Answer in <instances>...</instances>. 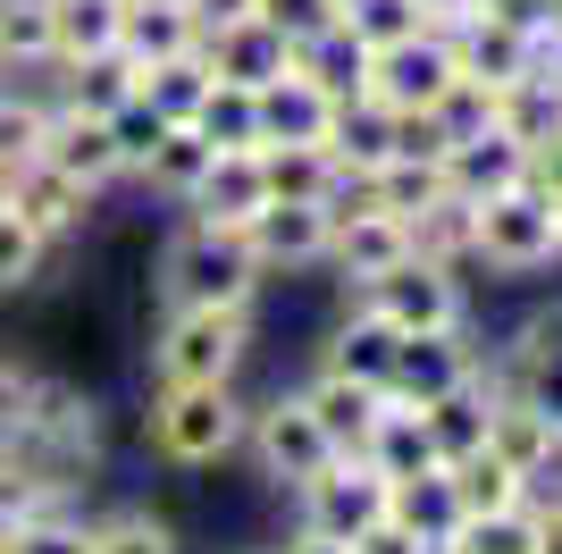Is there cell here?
Segmentation results:
<instances>
[{"label": "cell", "instance_id": "38", "mask_svg": "<svg viewBox=\"0 0 562 554\" xmlns=\"http://www.w3.org/2000/svg\"><path fill=\"white\" fill-rule=\"evenodd\" d=\"M135 92H143V101H151V110L168 118V126H186V118L202 110V92H211V59H202V51H177V59H151Z\"/></svg>", "mask_w": 562, "mask_h": 554}, {"label": "cell", "instance_id": "45", "mask_svg": "<svg viewBox=\"0 0 562 554\" xmlns=\"http://www.w3.org/2000/svg\"><path fill=\"white\" fill-rule=\"evenodd\" d=\"M43 261H50V244L25 228L18 210H0V295H25V286L43 277Z\"/></svg>", "mask_w": 562, "mask_h": 554}, {"label": "cell", "instance_id": "43", "mask_svg": "<svg viewBox=\"0 0 562 554\" xmlns=\"http://www.w3.org/2000/svg\"><path fill=\"white\" fill-rule=\"evenodd\" d=\"M554 353H562V302H538V311H529V320H520L513 336H504L495 369L513 378V369H538V362H554Z\"/></svg>", "mask_w": 562, "mask_h": 554}, {"label": "cell", "instance_id": "24", "mask_svg": "<svg viewBox=\"0 0 562 554\" xmlns=\"http://www.w3.org/2000/svg\"><path fill=\"white\" fill-rule=\"evenodd\" d=\"M386 521H403L420 546H446V538L462 530L453 470H446V462H428V470H412V479H386Z\"/></svg>", "mask_w": 562, "mask_h": 554}, {"label": "cell", "instance_id": "12", "mask_svg": "<svg viewBox=\"0 0 562 554\" xmlns=\"http://www.w3.org/2000/svg\"><path fill=\"white\" fill-rule=\"evenodd\" d=\"M487 362V353L470 345V328H428V336H395V362H386V395L395 403H428V395H446L453 378Z\"/></svg>", "mask_w": 562, "mask_h": 554}, {"label": "cell", "instance_id": "56", "mask_svg": "<svg viewBox=\"0 0 562 554\" xmlns=\"http://www.w3.org/2000/svg\"><path fill=\"white\" fill-rule=\"evenodd\" d=\"M546 34H562V0H546Z\"/></svg>", "mask_w": 562, "mask_h": 554}, {"label": "cell", "instance_id": "13", "mask_svg": "<svg viewBox=\"0 0 562 554\" xmlns=\"http://www.w3.org/2000/svg\"><path fill=\"white\" fill-rule=\"evenodd\" d=\"M395 261H412V228L395 210H370V202H336V244H328V269L345 286H370L386 277Z\"/></svg>", "mask_w": 562, "mask_h": 554}, {"label": "cell", "instance_id": "51", "mask_svg": "<svg viewBox=\"0 0 562 554\" xmlns=\"http://www.w3.org/2000/svg\"><path fill=\"white\" fill-rule=\"evenodd\" d=\"M479 9H487V0H420V18H428V25H446V34H453V25H470Z\"/></svg>", "mask_w": 562, "mask_h": 554}, {"label": "cell", "instance_id": "4", "mask_svg": "<svg viewBox=\"0 0 562 554\" xmlns=\"http://www.w3.org/2000/svg\"><path fill=\"white\" fill-rule=\"evenodd\" d=\"M18 454L50 479L85 487V470L101 462V395L85 378H50L34 369V395H25V420H18Z\"/></svg>", "mask_w": 562, "mask_h": 554}, {"label": "cell", "instance_id": "37", "mask_svg": "<svg viewBox=\"0 0 562 554\" xmlns=\"http://www.w3.org/2000/svg\"><path fill=\"white\" fill-rule=\"evenodd\" d=\"M437 554H538V496L504 505V512H470Z\"/></svg>", "mask_w": 562, "mask_h": 554}, {"label": "cell", "instance_id": "52", "mask_svg": "<svg viewBox=\"0 0 562 554\" xmlns=\"http://www.w3.org/2000/svg\"><path fill=\"white\" fill-rule=\"evenodd\" d=\"M193 18H202V34H211V25H227V18H252V0H193Z\"/></svg>", "mask_w": 562, "mask_h": 554}, {"label": "cell", "instance_id": "23", "mask_svg": "<svg viewBox=\"0 0 562 554\" xmlns=\"http://www.w3.org/2000/svg\"><path fill=\"white\" fill-rule=\"evenodd\" d=\"M117 51L151 68V59H177V51H202V18L193 0H126L117 9Z\"/></svg>", "mask_w": 562, "mask_h": 554}, {"label": "cell", "instance_id": "36", "mask_svg": "<svg viewBox=\"0 0 562 554\" xmlns=\"http://www.w3.org/2000/svg\"><path fill=\"white\" fill-rule=\"evenodd\" d=\"M50 126V85L43 76H0V160H34Z\"/></svg>", "mask_w": 562, "mask_h": 554}, {"label": "cell", "instance_id": "41", "mask_svg": "<svg viewBox=\"0 0 562 554\" xmlns=\"http://www.w3.org/2000/svg\"><path fill=\"white\" fill-rule=\"evenodd\" d=\"M117 9H126V0H50L59 68H68V59H93V51H117Z\"/></svg>", "mask_w": 562, "mask_h": 554}, {"label": "cell", "instance_id": "50", "mask_svg": "<svg viewBox=\"0 0 562 554\" xmlns=\"http://www.w3.org/2000/svg\"><path fill=\"white\" fill-rule=\"evenodd\" d=\"M352 554H437V546H420V538L403 530V521H386V512H378L370 530L352 538Z\"/></svg>", "mask_w": 562, "mask_h": 554}, {"label": "cell", "instance_id": "20", "mask_svg": "<svg viewBox=\"0 0 562 554\" xmlns=\"http://www.w3.org/2000/svg\"><path fill=\"white\" fill-rule=\"evenodd\" d=\"M211 160H218V143L186 118V126H160V143H151V152H143V168H135V185L151 193V202L186 210L193 193H202V177H211Z\"/></svg>", "mask_w": 562, "mask_h": 554}, {"label": "cell", "instance_id": "34", "mask_svg": "<svg viewBox=\"0 0 562 554\" xmlns=\"http://www.w3.org/2000/svg\"><path fill=\"white\" fill-rule=\"evenodd\" d=\"M85 487H68V479H50V470H34V462L18 454V445H0V538L18 530V521H34V512H59V505H76Z\"/></svg>", "mask_w": 562, "mask_h": 554}, {"label": "cell", "instance_id": "32", "mask_svg": "<svg viewBox=\"0 0 562 554\" xmlns=\"http://www.w3.org/2000/svg\"><path fill=\"white\" fill-rule=\"evenodd\" d=\"M328 152H336V168H345V177H361V168H378V160H395V110H378L370 92H352L345 110H336Z\"/></svg>", "mask_w": 562, "mask_h": 554}, {"label": "cell", "instance_id": "14", "mask_svg": "<svg viewBox=\"0 0 562 554\" xmlns=\"http://www.w3.org/2000/svg\"><path fill=\"white\" fill-rule=\"evenodd\" d=\"M446 193H462V202H487V193H504V185H529V143L504 135V126H470V135L446 143Z\"/></svg>", "mask_w": 562, "mask_h": 554}, {"label": "cell", "instance_id": "29", "mask_svg": "<svg viewBox=\"0 0 562 554\" xmlns=\"http://www.w3.org/2000/svg\"><path fill=\"white\" fill-rule=\"evenodd\" d=\"M361 462H370L378 479H412V470H428V462H437V445H428L420 403H395V395H386V412H378L370 437H361Z\"/></svg>", "mask_w": 562, "mask_h": 554}, {"label": "cell", "instance_id": "5", "mask_svg": "<svg viewBox=\"0 0 562 554\" xmlns=\"http://www.w3.org/2000/svg\"><path fill=\"white\" fill-rule=\"evenodd\" d=\"M495 277H538L562 261V202L538 193V185H504L479 202V253Z\"/></svg>", "mask_w": 562, "mask_h": 554}, {"label": "cell", "instance_id": "16", "mask_svg": "<svg viewBox=\"0 0 562 554\" xmlns=\"http://www.w3.org/2000/svg\"><path fill=\"white\" fill-rule=\"evenodd\" d=\"M34 160L68 168V177H76V185H93V193H110V185L126 177V160H117V135H110V118L68 110V101H50V126H43V152H34Z\"/></svg>", "mask_w": 562, "mask_h": 554}, {"label": "cell", "instance_id": "1", "mask_svg": "<svg viewBox=\"0 0 562 554\" xmlns=\"http://www.w3.org/2000/svg\"><path fill=\"white\" fill-rule=\"evenodd\" d=\"M260 286H269V269L252 261V244H244V228H211V219H177L160 244V261H151V302L160 311H177V302H218V311H252Z\"/></svg>", "mask_w": 562, "mask_h": 554}, {"label": "cell", "instance_id": "17", "mask_svg": "<svg viewBox=\"0 0 562 554\" xmlns=\"http://www.w3.org/2000/svg\"><path fill=\"white\" fill-rule=\"evenodd\" d=\"M538 43L546 34H529V25H513V18H470V25H453V59H462V76L470 85H487V92H504V85H520V76H538Z\"/></svg>", "mask_w": 562, "mask_h": 554}, {"label": "cell", "instance_id": "15", "mask_svg": "<svg viewBox=\"0 0 562 554\" xmlns=\"http://www.w3.org/2000/svg\"><path fill=\"white\" fill-rule=\"evenodd\" d=\"M202 59H211L218 85H252V92H260V85H278V76L294 68V43H285L278 25L252 9V18L211 25V34H202Z\"/></svg>", "mask_w": 562, "mask_h": 554}, {"label": "cell", "instance_id": "6", "mask_svg": "<svg viewBox=\"0 0 562 554\" xmlns=\"http://www.w3.org/2000/svg\"><path fill=\"white\" fill-rule=\"evenodd\" d=\"M328 429H319V412L303 403V387L294 395H269V403H252V420H244V462H252L269 487H294L311 479V470H328Z\"/></svg>", "mask_w": 562, "mask_h": 554}, {"label": "cell", "instance_id": "42", "mask_svg": "<svg viewBox=\"0 0 562 554\" xmlns=\"http://www.w3.org/2000/svg\"><path fill=\"white\" fill-rule=\"evenodd\" d=\"M0 554H93V521H85L76 505L34 512V521H18V530L0 538Z\"/></svg>", "mask_w": 562, "mask_h": 554}, {"label": "cell", "instance_id": "2", "mask_svg": "<svg viewBox=\"0 0 562 554\" xmlns=\"http://www.w3.org/2000/svg\"><path fill=\"white\" fill-rule=\"evenodd\" d=\"M244 420H252V403L235 395V378L227 387H151L143 445L168 470H218V462L244 454Z\"/></svg>", "mask_w": 562, "mask_h": 554}, {"label": "cell", "instance_id": "44", "mask_svg": "<svg viewBox=\"0 0 562 554\" xmlns=\"http://www.w3.org/2000/svg\"><path fill=\"white\" fill-rule=\"evenodd\" d=\"M345 25L361 34V51H386L403 43V34H420V0H345Z\"/></svg>", "mask_w": 562, "mask_h": 554}, {"label": "cell", "instance_id": "49", "mask_svg": "<svg viewBox=\"0 0 562 554\" xmlns=\"http://www.w3.org/2000/svg\"><path fill=\"white\" fill-rule=\"evenodd\" d=\"M25 395H34V362H18V353H0V445H18Z\"/></svg>", "mask_w": 562, "mask_h": 554}, {"label": "cell", "instance_id": "21", "mask_svg": "<svg viewBox=\"0 0 562 554\" xmlns=\"http://www.w3.org/2000/svg\"><path fill=\"white\" fill-rule=\"evenodd\" d=\"M336 101L328 85H311L303 68H285L278 85H260V143H328L336 135Z\"/></svg>", "mask_w": 562, "mask_h": 554}, {"label": "cell", "instance_id": "9", "mask_svg": "<svg viewBox=\"0 0 562 554\" xmlns=\"http://www.w3.org/2000/svg\"><path fill=\"white\" fill-rule=\"evenodd\" d=\"M386 512V479H378L361 454H328V470H311L294 487V530H319V538H361Z\"/></svg>", "mask_w": 562, "mask_h": 554}, {"label": "cell", "instance_id": "55", "mask_svg": "<svg viewBox=\"0 0 562 554\" xmlns=\"http://www.w3.org/2000/svg\"><path fill=\"white\" fill-rule=\"evenodd\" d=\"M18 202V160H0V210Z\"/></svg>", "mask_w": 562, "mask_h": 554}, {"label": "cell", "instance_id": "28", "mask_svg": "<svg viewBox=\"0 0 562 554\" xmlns=\"http://www.w3.org/2000/svg\"><path fill=\"white\" fill-rule=\"evenodd\" d=\"M269 202V177H260V152H218L211 177H202V193H193V219H211V228H244L252 210Z\"/></svg>", "mask_w": 562, "mask_h": 554}, {"label": "cell", "instance_id": "54", "mask_svg": "<svg viewBox=\"0 0 562 554\" xmlns=\"http://www.w3.org/2000/svg\"><path fill=\"white\" fill-rule=\"evenodd\" d=\"M538 554H562V496L538 505Z\"/></svg>", "mask_w": 562, "mask_h": 554}, {"label": "cell", "instance_id": "22", "mask_svg": "<svg viewBox=\"0 0 562 554\" xmlns=\"http://www.w3.org/2000/svg\"><path fill=\"white\" fill-rule=\"evenodd\" d=\"M303 403L319 412V429H328L336 454H361L370 420L386 412V387H370V378H345V369H311V378H303Z\"/></svg>", "mask_w": 562, "mask_h": 554}, {"label": "cell", "instance_id": "53", "mask_svg": "<svg viewBox=\"0 0 562 554\" xmlns=\"http://www.w3.org/2000/svg\"><path fill=\"white\" fill-rule=\"evenodd\" d=\"M278 554H352V546H345V538H319V530H294Z\"/></svg>", "mask_w": 562, "mask_h": 554}, {"label": "cell", "instance_id": "33", "mask_svg": "<svg viewBox=\"0 0 562 554\" xmlns=\"http://www.w3.org/2000/svg\"><path fill=\"white\" fill-rule=\"evenodd\" d=\"M294 68H303L311 85H328L336 101H352V92L370 85V51H361V34H352V25L336 18L328 34H311V43H294Z\"/></svg>", "mask_w": 562, "mask_h": 554}, {"label": "cell", "instance_id": "27", "mask_svg": "<svg viewBox=\"0 0 562 554\" xmlns=\"http://www.w3.org/2000/svg\"><path fill=\"white\" fill-rule=\"evenodd\" d=\"M260 177H269V202H336L345 193V168L328 143H260Z\"/></svg>", "mask_w": 562, "mask_h": 554}, {"label": "cell", "instance_id": "46", "mask_svg": "<svg viewBox=\"0 0 562 554\" xmlns=\"http://www.w3.org/2000/svg\"><path fill=\"white\" fill-rule=\"evenodd\" d=\"M252 9L278 25L285 43H311V34H328V25L345 18V0H252Z\"/></svg>", "mask_w": 562, "mask_h": 554}, {"label": "cell", "instance_id": "35", "mask_svg": "<svg viewBox=\"0 0 562 554\" xmlns=\"http://www.w3.org/2000/svg\"><path fill=\"white\" fill-rule=\"evenodd\" d=\"M446 470H453V496H462V521L470 512H504V505H529V496H538V487L520 479L504 454H487V445L462 454V462H446Z\"/></svg>", "mask_w": 562, "mask_h": 554}, {"label": "cell", "instance_id": "31", "mask_svg": "<svg viewBox=\"0 0 562 554\" xmlns=\"http://www.w3.org/2000/svg\"><path fill=\"white\" fill-rule=\"evenodd\" d=\"M59 43H50V0H0V76H50Z\"/></svg>", "mask_w": 562, "mask_h": 554}, {"label": "cell", "instance_id": "11", "mask_svg": "<svg viewBox=\"0 0 562 554\" xmlns=\"http://www.w3.org/2000/svg\"><path fill=\"white\" fill-rule=\"evenodd\" d=\"M9 210L59 253V244H85L101 193H93V185H76L68 168H50V160H18V202H9Z\"/></svg>", "mask_w": 562, "mask_h": 554}, {"label": "cell", "instance_id": "26", "mask_svg": "<svg viewBox=\"0 0 562 554\" xmlns=\"http://www.w3.org/2000/svg\"><path fill=\"white\" fill-rule=\"evenodd\" d=\"M143 68L126 51H93V59H68V68H50V101H68V110H93V118H117L135 101Z\"/></svg>", "mask_w": 562, "mask_h": 554}, {"label": "cell", "instance_id": "8", "mask_svg": "<svg viewBox=\"0 0 562 554\" xmlns=\"http://www.w3.org/2000/svg\"><path fill=\"white\" fill-rule=\"evenodd\" d=\"M352 295L370 302L378 320L395 328V336H428V328H470V295H462V269H437V261H395L386 277L370 286H352Z\"/></svg>", "mask_w": 562, "mask_h": 554}, {"label": "cell", "instance_id": "40", "mask_svg": "<svg viewBox=\"0 0 562 554\" xmlns=\"http://www.w3.org/2000/svg\"><path fill=\"white\" fill-rule=\"evenodd\" d=\"M193 126H202L218 152H260V92H252V85H218V76H211V92H202Z\"/></svg>", "mask_w": 562, "mask_h": 554}, {"label": "cell", "instance_id": "25", "mask_svg": "<svg viewBox=\"0 0 562 554\" xmlns=\"http://www.w3.org/2000/svg\"><path fill=\"white\" fill-rule=\"evenodd\" d=\"M386 362H395V328L378 320L370 302L352 295V311L319 336V362L311 369H345V378H370V387H386Z\"/></svg>", "mask_w": 562, "mask_h": 554}, {"label": "cell", "instance_id": "47", "mask_svg": "<svg viewBox=\"0 0 562 554\" xmlns=\"http://www.w3.org/2000/svg\"><path fill=\"white\" fill-rule=\"evenodd\" d=\"M160 126H168V118L151 110V101H143V92H135V101H126V110L110 118V135H117V160H126V177H135V168H143V152H151V143H160Z\"/></svg>", "mask_w": 562, "mask_h": 554}, {"label": "cell", "instance_id": "57", "mask_svg": "<svg viewBox=\"0 0 562 554\" xmlns=\"http://www.w3.org/2000/svg\"><path fill=\"white\" fill-rule=\"evenodd\" d=\"M244 554H278V546H244Z\"/></svg>", "mask_w": 562, "mask_h": 554}, {"label": "cell", "instance_id": "3", "mask_svg": "<svg viewBox=\"0 0 562 554\" xmlns=\"http://www.w3.org/2000/svg\"><path fill=\"white\" fill-rule=\"evenodd\" d=\"M151 387H227L252 362V311H218V302H177L151 320Z\"/></svg>", "mask_w": 562, "mask_h": 554}, {"label": "cell", "instance_id": "39", "mask_svg": "<svg viewBox=\"0 0 562 554\" xmlns=\"http://www.w3.org/2000/svg\"><path fill=\"white\" fill-rule=\"evenodd\" d=\"M85 521H93V554H186V538L151 505H110V512H85Z\"/></svg>", "mask_w": 562, "mask_h": 554}, {"label": "cell", "instance_id": "10", "mask_svg": "<svg viewBox=\"0 0 562 554\" xmlns=\"http://www.w3.org/2000/svg\"><path fill=\"white\" fill-rule=\"evenodd\" d=\"M244 244L269 277H294V269H328V244H336V202H260L244 219Z\"/></svg>", "mask_w": 562, "mask_h": 554}, {"label": "cell", "instance_id": "19", "mask_svg": "<svg viewBox=\"0 0 562 554\" xmlns=\"http://www.w3.org/2000/svg\"><path fill=\"white\" fill-rule=\"evenodd\" d=\"M487 454H504L520 470V479L538 487L546 470L562 462V437H554V420L529 403L520 387H495V412H487Z\"/></svg>", "mask_w": 562, "mask_h": 554}, {"label": "cell", "instance_id": "48", "mask_svg": "<svg viewBox=\"0 0 562 554\" xmlns=\"http://www.w3.org/2000/svg\"><path fill=\"white\" fill-rule=\"evenodd\" d=\"M495 378H504V369H495ZM504 387H520L546 420H554V437H562V353H554V362H538V369H513Z\"/></svg>", "mask_w": 562, "mask_h": 554}, {"label": "cell", "instance_id": "7", "mask_svg": "<svg viewBox=\"0 0 562 554\" xmlns=\"http://www.w3.org/2000/svg\"><path fill=\"white\" fill-rule=\"evenodd\" d=\"M462 85V59H453V34L446 25H420V34H403V43H386V51H370V101L378 110H395V118H412V110H446V92Z\"/></svg>", "mask_w": 562, "mask_h": 554}, {"label": "cell", "instance_id": "18", "mask_svg": "<svg viewBox=\"0 0 562 554\" xmlns=\"http://www.w3.org/2000/svg\"><path fill=\"white\" fill-rule=\"evenodd\" d=\"M495 362H479L470 378H453L446 395H428L420 403V420H428V445H437V462H462V454H479L487 445V412H495Z\"/></svg>", "mask_w": 562, "mask_h": 554}, {"label": "cell", "instance_id": "30", "mask_svg": "<svg viewBox=\"0 0 562 554\" xmlns=\"http://www.w3.org/2000/svg\"><path fill=\"white\" fill-rule=\"evenodd\" d=\"M403 228H412V253L437 261V269H470V253H479V202H462V193L420 202Z\"/></svg>", "mask_w": 562, "mask_h": 554}]
</instances>
